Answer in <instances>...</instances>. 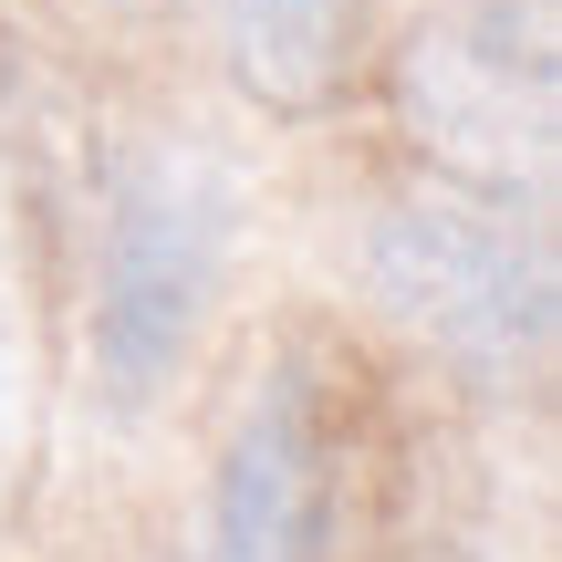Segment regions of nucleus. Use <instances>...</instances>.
Here are the masks:
<instances>
[{
	"mask_svg": "<svg viewBox=\"0 0 562 562\" xmlns=\"http://www.w3.org/2000/svg\"><path fill=\"white\" fill-rule=\"evenodd\" d=\"M229 240H240V178L229 157L188 136H146L115 157L104 188V261H94V385L146 417L199 355L209 302L229 281Z\"/></svg>",
	"mask_w": 562,
	"mask_h": 562,
	"instance_id": "obj_1",
	"label": "nucleus"
},
{
	"mask_svg": "<svg viewBox=\"0 0 562 562\" xmlns=\"http://www.w3.org/2000/svg\"><path fill=\"white\" fill-rule=\"evenodd\" d=\"M364 292L385 302L396 334H417L438 364L459 375H542L552 364V323H562V281L552 240L501 199L469 188H396L364 209Z\"/></svg>",
	"mask_w": 562,
	"mask_h": 562,
	"instance_id": "obj_2",
	"label": "nucleus"
},
{
	"mask_svg": "<svg viewBox=\"0 0 562 562\" xmlns=\"http://www.w3.org/2000/svg\"><path fill=\"white\" fill-rule=\"evenodd\" d=\"M396 115L438 188L542 209L562 167V11L552 0H438L396 53Z\"/></svg>",
	"mask_w": 562,
	"mask_h": 562,
	"instance_id": "obj_3",
	"label": "nucleus"
},
{
	"mask_svg": "<svg viewBox=\"0 0 562 562\" xmlns=\"http://www.w3.org/2000/svg\"><path fill=\"white\" fill-rule=\"evenodd\" d=\"M344 531V406L323 364L271 355V375L240 396L209 480V562H334Z\"/></svg>",
	"mask_w": 562,
	"mask_h": 562,
	"instance_id": "obj_4",
	"label": "nucleus"
},
{
	"mask_svg": "<svg viewBox=\"0 0 562 562\" xmlns=\"http://www.w3.org/2000/svg\"><path fill=\"white\" fill-rule=\"evenodd\" d=\"M42 406H53V334H42V229L11 146H0V531L42 459Z\"/></svg>",
	"mask_w": 562,
	"mask_h": 562,
	"instance_id": "obj_5",
	"label": "nucleus"
},
{
	"mask_svg": "<svg viewBox=\"0 0 562 562\" xmlns=\"http://www.w3.org/2000/svg\"><path fill=\"white\" fill-rule=\"evenodd\" d=\"M220 42L250 104L323 115L355 63V0H220Z\"/></svg>",
	"mask_w": 562,
	"mask_h": 562,
	"instance_id": "obj_6",
	"label": "nucleus"
},
{
	"mask_svg": "<svg viewBox=\"0 0 562 562\" xmlns=\"http://www.w3.org/2000/svg\"><path fill=\"white\" fill-rule=\"evenodd\" d=\"M104 11H157V0H104Z\"/></svg>",
	"mask_w": 562,
	"mask_h": 562,
	"instance_id": "obj_7",
	"label": "nucleus"
}]
</instances>
